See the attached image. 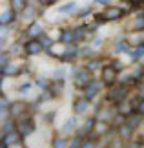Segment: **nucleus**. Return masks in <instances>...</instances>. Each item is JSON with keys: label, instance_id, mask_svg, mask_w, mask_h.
I'll list each match as a JSON object with an SVG mask.
<instances>
[{"label": "nucleus", "instance_id": "ddd939ff", "mask_svg": "<svg viewBox=\"0 0 144 148\" xmlns=\"http://www.w3.org/2000/svg\"><path fill=\"white\" fill-rule=\"evenodd\" d=\"M142 55H144V46H135V49H130L131 60H139Z\"/></svg>", "mask_w": 144, "mask_h": 148}, {"label": "nucleus", "instance_id": "423d86ee", "mask_svg": "<svg viewBox=\"0 0 144 148\" xmlns=\"http://www.w3.org/2000/svg\"><path fill=\"white\" fill-rule=\"evenodd\" d=\"M117 81V71H115L113 66H106L102 68V82L104 84H113Z\"/></svg>", "mask_w": 144, "mask_h": 148}, {"label": "nucleus", "instance_id": "c756f323", "mask_svg": "<svg viewBox=\"0 0 144 148\" xmlns=\"http://www.w3.org/2000/svg\"><path fill=\"white\" fill-rule=\"evenodd\" d=\"M64 68H60V70H55V79H60V81H62V79H64Z\"/></svg>", "mask_w": 144, "mask_h": 148}, {"label": "nucleus", "instance_id": "2f4dec72", "mask_svg": "<svg viewBox=\"0 0 144 148\" xmlns=\"http://www.w3.org/2000/svg\"><path fill=\"white\" fill-rule=\"evenodd\" d=\"M53 2H57V0H42V4H53Z\"/></svg>", "mask_w": 144, "mask_h": 148}, {"label": "nucleus", "instance_id": "a211bd4d", "mask_svg": "<svg viewBox=\"0 0 144 148\" xmlns=\"http://www.w3.org/2000/svg\"><path fill=\"white\" fill-rule=\"evenodd\" d=\"M38 40H40V44H42V48H46V49H49L51 44H53V42H51V38L48 35H44V33H42V35H38Z\"/></svg>", "mask_w": 144, "mask_h": 148}, {"label": "nucleus", "instance_id": "0eeeda50", "mask_svg": "<svg viewBox=\"0 0 144 148\" xmlns=\"http://www.w3.org/2000/svg\"><path fill=\"white\" fill-rule=\"evenodd\" d=\"M88 106H89V101L86 99V97L73 101V113H75V115H82V113H86Z\"/></svg>", "mask_w": 144, "mask_h": 148}, {"label": "nucleus", "instance_id": "aec40b11", "mask_svg": "<svg viewBox=\"0 0 144 148\" xmlns=\"http://www.w3.org/2000/svg\"><path fill=\"white\" fill-rule=\"evenodd\" d=\"M75 55H77V51H75V48H68V51H66V53L60 57V59L64 60V62H68V60H73V57H75Z\"/></svg>", "mask_w": 144, "mask_h": 148}, {"label": "nucleus", "instance_id": "20e7f679", "mask_svg": "<svg viewBox=\"0 0 144 148\" xmlns=\"http://www.w3.org/2000/svg\"><path fill=\"white\" fill-rule=\"evenodd\" d=\"M100 86H102V82H100V81H95V79H91L89 84L84 88V97L88 99V101H91L97 93L100 92Z\"/></svg>", "mask_w": 144, "mask_h": 148}, {"label": "nucleus", "instance_id": "dca6fc26", "mask_svg": "<svg viewBox=\"0 0 144 148\" xmlns=\"http://www.w3.org/2000/svg\"><path fill=\"white\" fill-rule=\"evenodd\" d=\"M131 132H133V128H131L130 124L126 123V124H122V126H120V134H119V135H120L122 139H128L130 135H131Z\"/></svg>", "mask_w": 144, "mask_h": 148}, {"label": "nucleus", "instance_id": "2eb2a0df", "mask_svg": "<svg viewBox=\"0 0 144 148\" xmlns=\"http://www.w3.org/2000/svg\"><path fill=\"white\" fill-rule=\"evenodd\" d=\"M62 42H64V44H70L71 40H73V38H75V31L73 29H64V31H62Z\"/></svg>", "mask_w": 144, "mask_h": 148}, {"label": "nucleus", "instance_id": "9d476101", "mask_svg": "<svg viewBox=\"0 0 144 148\" xmlns=\"http://www.w3.org/2000/svg\"><path fill=\"white\" fill-rule=\"evenodd\" d=\"M95 123H97V119H89V121H86L82 124V128H78V135H88V134H91V132H93Z\"/></svg>", "mask_w": 144, "mask_h": 148}, {"label": "nucleus", "instance_id": "7c9ffc66", "mask_svg": "<svg viewBox=\"0 0 144 148\" xmlns=\"http://www.w3.org/2000/svg\"><path fill=\"white\" fill-rule=\"evenodd\" d=\"M82 148H95V143L91 139H86L84 143H82Z\"/></svg>", "mask_w": 144, "mask_h": 148}, {"label": "nucleus", "instance_id": "f257e3e1", "mask_svg": "<svg viewBox=\"0 0 144 148\" xmlns=\"http://www.w3.org/2000/svg\"><path fill=\"white\" fill-rule=\"evenodd\" d=\"M22 119L16 121V130H18V134L22 137H26V135H31L35 132V121H33L31 117H26V115H20Z\"/></svg>", "mask_w": 144, "mask_h": 148}, {"label": "nucleus", "instance_id": "bb28decb", "mask_svg": "<svg viewBox=\"0 0 144 148\" xmlns=\"http://www.w3.org/2000/svg\"><path fill=\"white\" fill-rule=\"evenodd\" d=\"M99 66H100V60H91V62H89V64L86 66V68H88L89 71H93V70H97Z\"/></svg>", "mask_w": 144, "mask_h": 148}, {"label": "nucleus", "instance_id": "4468645a", "mask_svg": "<svg viewBox=\"0 0 144 148\" xmlns=\"http://www.w3.org/2000/svg\"><path fill=\"white\" fill-rule=\"evenodd\" d=\"M82 143H84V139H82V135H75V137L70 141V145H68V148H82Z\"/></svg>", "mask_w": 144, "mask_h": 148}, {"label": "nucleus", "instance_id": "f03ea898", "mask_svg": "<svg viewBox=\"0 0 144 148\" xmlns=\"http://www.w3.org/2000/svg\"><path fill=\"white\" fill-rule=\"evenodd\" d=\"M89 73L91 71L88 70V68H86V70H78L77 73H73V84L78 90H84L89 84V81H91V75H89Z\"/></svg>", "mask_w": 144, "mask_h": 148}, {"label": "nucleus", "instance_id": "5701e85b", "mask_svg": "<svg viewBox=\"0 0 144 148\" xmlns=\"http://www.w3.org/2000/svg\"><path fill=\"white\" fill-rule=\"evenodd\" d=\"M130 49V44L128 42H119V46H115V51L117 53H124V51Z\"/></svg>", "mask_w": 144, "mask_h": 148}, {"label": "nucleus", "instance_id": "b1692460", "mask_svg": "<svg viewBox=\"0 0 144 148\" xmlns=\"http://www.w3.org/2000/svg\"><path fill=\"white\" fill-rule=\"evenodd\" d=\"M135 110H137V113H141V115H144V99H141V101L135 104Z\"/></svg>", "mask_w": 144, "mask_h": 148}, {"label": "nucleus", "instance_id": "f3484780", "mask_svg": "<svg viewBox=\"0 0 144 148\" xmlns=\"http://www.w3.org/2000/svg\"><path fill=\"white\" fill-rule=\"evenodd\" d=\"M75 9H77V4H75V2H68V4H64V5L59 8L60 13H73Z\"/></svg>", "mask_w": 144, "mask_h": 148}, {"label": "nucleus", "instance_id": "39448f33", "mask_svg": "<svg viewBox=\"0 0 144 148\" xmlns=\"http://www.w3.org/2000/svg\"><path fill=\"white\" fill-rule=\"evenodd\" d=\"M20 141H22V135L18 134V130H16V132H11V134H5V135H2V148L15 146V145H18Z\"/></svg>", "mask_w": 144, "mask_h": 148}, {"label": "nucleus", "instance_id": "c85d7f7f", "mask_svg": "<svg viewBox=\"0 0 144 148\" xmlns=\"http://www.w3.org/2000/svg\"><path fill=\"white\" fill-rule=\"evenodd\" d=\"M9 66V55L8 53H2V70L4 68H8Z\"/></svg>", "mask_w": 144, "mask_h": 148}, {"label": "nucleus", "instance_id": "6e6552de", "mask_svg": "<svg viewBox=\"0 0 144 148\" xmlns=\"http://www.w3.org/2000/svg\"><path fill=\"white\" fill-rule=\"evenodd\" d=\"M130 44L131 46H144V29H135L130 35Z\"/></svg>", "mask_w": 144, "mask_h": 148}, {"label": "nucleus", "instance_id": "412c9836", "mask_svg": "<svg viewBox=\"0 0 144 148\" xmlns=\"http://www.w3.org/2000/svg\"><path fill=\"white\" fill-rule=\"evenodd\" d=\"M141 121H142V117H141V113H139V115H133V119H128V121H126V123H128L130 126L135 130V128H137V126H139V124H141Z\"/></svg>", "mask_w": 144, "mask_h": 148}, {"label": "nucleus", "instance_id": "1a4fd4ad", "mask_svg": "<svg viewBox=\"0 0 144 148\" xmlns=\"http://www.w3.org/2000/svg\"><path fill=\"white\" fill-rule=\"evenodd\" d=\"M24 49H26L27 55H38L42 51V44H40V40H29L24 46Z\"/></svg>", "mask_w": 144, "mask_h": 148}, {"label": "nucleus", "instance_id": "6ab92c4d", "mask_svg": "<svg viewBox=\"0 0 144 148\" xmlns=\"http://www.w3.org/2000/svg\"><path fill=\"white\" fill-rule=\"evenodd\" d=\"M68 145L70 143H66V139H62V137H55L53 143H51L53 148H68Z\"/></svg>", "mask_w": 144, "mask_h": 148}, {"label": "nucleus", "instance_id": "a878e982", "mask_svg": "<svg viewBox=\"0 0 144 148\" xmlns=\"http://www.w3.org/2000/svg\"><path fill=\"white\" fill-rule=\"evenodd\" d=\"M11 18H13V16H11V11H4V13H2V24L11 22Z\"/></svg>", "mask_w": 144, "mask_h": 148}, {"label": "nucleus", "instance_id": "cd10ccee", "mask_svg": "<svg viewBox=\"0 0 144 148\" xmlns=\"http://www.w3.org/2000/svg\"><path fill=\"white\" fill-rule=\"evenodd\" d=\"M22 8H24V2H22V0H13V9L15 11H20Z\"/></svg>", "mask_w": 144, "mask_h": 148}, {"label": "nucleus", "instance_id": "393cba45", "mask_svg": "<svg viewBox=\"0 0 144 148\" xmlns=\"http://www.w3.org/2000/svg\"><path fill=\"white\" fill-rule=\"evenodd\" d=\"M29 90H31V82H26V84H22V86L18 88V93H22V95H24V93H27V92H29Z\"/></svg>", "mask_w": 144, "mask_h": 148}, {"label": "nucleus", "instance_id": "f8f14e48", "mask_svg": "<svg viewBox=\"0 0 144 148\" xmlns=\"http://www.w3.org/2000/svg\"><path fill=\"white\" fill-rule=\"evenodd\" d=\"M104 15H106L104 16L106 20H117L119 16H120V9H117V8H108Z\"/></svg>", "mask_w": 144, "mask_h": 148}, {"label": "nucleus", "instance_id": "9b49d317", "mask_svg": "<svg viewBox=\"0 0 144 148\" xmlns=\"http://www.w3.org/2000/svg\"><path fill=\"white\" fill-rule=\"evenodd\" d=\"M75 126H77V119H75V117H70V119H68V121H66L64 124H62L60 132H62V134H70Z\"/></svg>", "mask_w": 144, "mask_h": 148}, {"label": "nucleus", "instance_id": "4be33fe9", "mask_svg": "<svg viewBox=\"0 0 144 148\" xmlns=\"http://www.w3.org/2000/svg\"><path fill=\"white\" fill-rule=\"evenodd\" d=\"M27 33H29V35H42V26H40V24H33Z\"/></svg>", "mask_w": 144, "mask_h": 148}, {"label": "nucleus", "instance_id": "7ed1b4c3", "mask_svg": "<svg viewBox=\"0 0 144 148\" xmlns=\"http://www.w3.org/2000/svg\"><path fill=\"white\" fill-rule=\"evenodd\" d=\"M128 92H130V88L126 86V84H119L117 88H113L111 92H109V101L111 102H122L124 97L128 95Z\"/></svg>", "mask_w": 144, "mask_h": 148}]
</instances>
